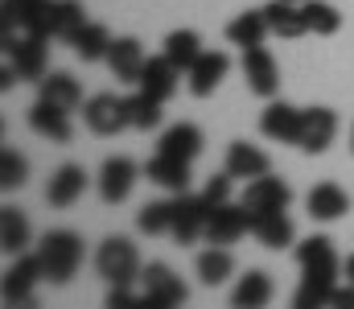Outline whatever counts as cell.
Wrapping results in <instances>:
<instances>
[{
  "instance_id": "14",
  "label": "cell",
  "mask_w": 354,
  "mask_h": 309,
  "mask_svg": "<svg viewBox=\"0 0 354 309\" xmlns=\"http://www.w3.org/2000/svg\"><path fill=\"white\" fill-rule=\"evenodd\" d=\"M301 111L305 107H292L284 100H268V107L260 111V132L276 144H297L301 136Z\"/></svg>"
},
{
  "instance_id": "28",
  "label": "cell",
  "mask_w": 354,
  "mask_h": 309,
  "mask_svg": "<svg viewBox=\"0 0 354 309\" xmlns=\"http://www.w3.org/2000/svg\"><path fill=\"white\" fill-rule=\"evenodd\" d=\"M272 277H268L264 268H252L248 277H239V285L231 289V306L235 309H264L272 301Z\"/></svg>"
},
{
  "instance_id": "17",
  "label": "cell",
  "mask_w": 354,
  "mask_h": 309,
  "mask_svg": "<svg viewBox=\"0 0 354 309\" xmlns=\"http://www.w3.org/2000/svg\"><path fill=\"white\" fill-rule=\"evenodd\" d=\"M87 182L91 178L83 165H58L54 178H50V186H46V203L54 206V210H66V206H75L87 194Z\"/></svg>"
},
{
  "instance_id": "9",
  "label": "cell",
  "mask_w": 354,
  "mask_h": 309,
  "mask_svg": "<svg viewBox=\"0 0 354 309\" xmlns=\"http://www.w3.org/2000/svg\"><path fill=\"white\" fill-rule=\"evenodd\" d=\"M243 79L260 100H276L280 95V66L272 58L268 46H248L243 50Z\"/></svg>"
},
{
  "instance_id": "23",
  "label": "cell",
  "mask_w": 354,
  "mask_h": 309,
  "mask_svg": "<svg viewBox=\"0 0 354 309\" xmlns=\"http://www.w3.org/2000/svg\"><path fill=\"white\" fill-rule=\"evenodd\" d=\"M231 178H243V182H252V178H260V174H272V157H268L264 149H256V144H248V140H231V149H227V165H223Z\"/></svg>"
},
{
  "instance_id": "19",
  "label": "cell",
  "mask_w": 354,
  "mask_h": 309,
  "mask_svg": "<svg viewBox=\"0 0 354 309\" xmlns=\"http://www.w3.org/2000/svg\"><path fill=\"white\" fill-rule=\"evenodd\" d=\"M305 210H309V218H317V223H334V218H342V214L351 210V194H346L338 182H317V186L305 194Z\"/></svg>"
},
{
  "instance_id": "4",
  "label": "cell",
  "mask_w": 354,
  "mask_h": 309,
  "mask_svg": "<svg viewBox=\"0 0 354 309\" xmlns=\"http://www.w3.org/2000/svg\"><path fill=\"white\" fill-rule=\"evenodd\" d=\"M46 41L50 37H37V33H25V37L4 33V66L25 83H41L50 75L46 71Z\"/></svg>"
},
{
  "instance_id": "15",
  "label": "cell",
  "mask_w": 354,
  "mask_h": 309,
  "mask_svg": "<svg viewBox=\"0 0 354 309\" xmlns=\"http://www.w3.org/2000/svg\"><path fill=\"white\" fill-rule=\"evenodd\" d=\"M50 8L54 0H4L0 12H4V29H25V33H37V37H50Z\"/></svg>"
},
{
  "instance_id": "24",
  "label": "cell",
  "mask_w": 354,
  "mask_h": 309,
  "mask_svg": "<svg viewBox=\"0 0 354 309\" xmlns=\"http://www.w3.org/2000/svg\"><path fill=\"white\" fill-rule=\"evenodd\" d=\"M177 79H181V71L165 58V50H161L157 58H149V62H145V75H140V83H136V87H140V91H149L153 100L165 103V100H174V95H177Z\"/></svg>"
},
{
  "instance_id": "6",
  "label": "cell",
  "mask_w": 354,
  "mask_h": 309,
  "mask_svg": "<svg viewBox=\"0 0 354 309\" xmlns=\"http://www.w3.org/2000/svg\"><path fill=\"white\" fill-rule=\"evenodd\" d=\"M252 231V210L243 203H223L210 206V218H206V243H218V247H231L235 239H243Z\"/></svg>"
},
{
  "instance_id": "32",
  "label": "cell",
  "mask_w": 354,
  "mask_h": 309,
  "mask_svg": "<svg viewBox=\"0 0 354 309\" xmlns=\"http://www.w3.org/2000/svg\"><path fill=\"white\" fill-rule=\"evenodd\" d=\"M264 12H268V25H272L276 37H305V33H309L305 12H301V4H292V0H268Z\"/></svg>"
},
{
  "instance_id": "40",
  "label": "cell",
  "mask_w": 354,
  "mask_h": 309,
  "mask_svg": "<svg viewBox=\"0 0 354 309\" xmlns=\"http://www.w3.org/2000/svg\"><path fill=\"white\" fill-rule=\"evenodd\" d=\"M326 306L354 309V285H351V289H338V285H334V289H330V301H326Z\"/></svg>"
},
{
  "instance_id": "35",
  "label": "cell",
  "mask_w": 354,
  "mask_h": 309,
  "mask_svg": "<svg viewBox=\"0 0 354 309\" xmlns=\"http://www.w3.org/2000/svg\"><path fill=\"white\" fill-rule=\"evenodd\" d=\"M301 12H305L309 33H317V37H334V33L342 29V12H338L330 0H305Z\"/></svg>"
},
{
  "instance_id": "42",
  "label": "cell",
  "mask_w": 354,
  "mask_h": 309,
  "mask_svg": "<svg viewBox=\"0 0 354 309\" xmlns=\"http://www.w3.org/2000/svg\"><path fill=\"white\" fill-rule=\"evenodd\" d=\"M351 149H354V128H351Z\"/></svg>"
},
{
  "instance_id": "33",
  "label": "cell",
  "mask_w": 354,
  "mask_h": 309,
  "mask_svg": "<svg viewBox=\"0 0 354 309\" xmlns=\"http://www.w3.org/2000/svg\"><path fill=\"white\" fill-rule=\"evenodd\" d=\"M165 58H169L177 71L185 75V71L202 58V37H198L194 29H174V33L165 37Z\"/></svg>"
},
{
  "instance_id": "10",
  "label": "cell",
  "mask_w": 354,
  "mask_h": 309,
  "mask_svg": "<svg viewBox=\"0 0 354 309\" xmlns=\"http://www.w3.org/2000/svg\"><path fill=\"white\" fill-rule=\"evenodd\" d=\"M206 218H210V203L202 194H189L181 190L174 194V235L177 243H194L198 235H206Z\"/></svg>"
},
{
  "instance_id": "12",
  "label": "cell",
  "mask_w": 354,
  "mask_h": 309,
  "mask_svg": "<svg viewBox=\"0 0 354 309\" xmlns=\"http://www.w3.org/2000/svg\"><path fill=\"white\" fill-rule=\"evenodd\" d=\"M227 71H231V58H227L223 50H202V58L185 71V87H189V95H194V100L214 95L218 83L227 79Z\"/></svg>"
},
{
  "instance_id": "37",
  "label": "cell",
  "mask_w": 354,
  "mask_h": 309,
  "mask_svg": "<svg viewBox=\"0 0 354 309\" xmlns=\"http://www.w3.org/2000/svg\"><path fill=\"white\" fill-rule=\"evenodd\" d=\"M136 227L145 235H169L174 231V198H157V203H145L136 214Z\"/></svg>"
},
{
  "instance_id": "39",
  "label": "cell",
  "mask_w": 354,
  "mask_h": 309,
  "mask_svg": "<svg viewBox=\"0 0 354 309\" xmlns=\"http://www.w3.org/2000/svg\"><path fill=\"white\" fill-rule=\"evenodd\" d=\"M231 182H235V178H231L227 169H223V174H214V178L206 182V190H202V198H206L210 206H223V203H231Z\"/></svg>"
},
{
  "instance_id": "11",
  "label": "cell",
  "mask_w": 354,
  "mask_h": 309,
  "mask_svg": "<svg viewBox=\"0 0 354 309\" xmlns=\"http://www.w3.org/2000/svg\"><path fill=\"white\" fill-rule=\"evenodd\" d=\"M140 285H145V306H181L185 301V285L169 264L153 260L149 268H140Z\"/></svg>"
},
{
  "instance_id": "22",
  "label": "cell",
  "mask_w": 354,
  "mask_h": 309,
  "mask_svg": "<svg viewBox=\"0 0 354 309\" xmlns=\"http://www.w3.org/2000/svg\"><path fill=\"white\" fill-rule=\"evenodd\" d=\"M145 178L153 186L169 190V194H181V190H189V161L169 157V153H153L149 165H145Z\"/></svg>"
},
{
  "instance_id": "25",
  "label": "cell",
  "mask_w": 354,
  "mask_h": 309,
  "mask_svg": "<svg viewBox=\"0 0 354 309\" xmlns=\"http://www.w3.org/2000/svg\"><path fill=\"white\" fill-rule=\"evenodd\" d=\"M202 144H206L202 128H198V124H189V120H181V124H174V128H165V132H161L157 153H169V157H181V161H194V157L202 153Z\"/></svg>"
},
{
  "instance_id": "3",
  "label": "cell",
  "mask_w": 354,
  "mask_h": 309,
  "mask_svg": "<svg viewBox=\"0 0 354 309\" xmlns=\"http://www.w3.org/2000/svg\"><path fill=\"white\" fill-rule=\"evenodd\" d=\"M140 252L128 235H107L99 247H95V272L107 281V285H136L140 281Z\"/></svg>"
},
{
  "instance_id": "27",
  "label": "cell",
  "mask_w": 354,
  "mask_h": 309,
  "mask_svg": "<svg viewBox=\"0 0 354 309\" xmlns=\"http://www.w3.org/2000/svg\"><path fill=\"white\" fill-rule=\"evenodd\" d=\"M194 272H198V281H202L206 289H214V285H227V281L235 277V256H231V247H218V243H210L206 252H198V260H194Z\"/></svg>"
},
{
  "instance_id": "29",
  "label": "cell",
  "mask_w": 354,
  "mask_h": 309,
  "mask_svg": "<svg viewBox=\"0 0 354 309\" xmlns=\"http://www.w3.org/2000/svg\"><path fill=\"white\" fill-rule=\"evenodd\" d=\"M29 243H33V231H29L25 210L0 206V247H4L8 256H21V252H29Z\"/></svg>"
},
{
  "instance_id": "7",
  "label": "cell",
  "mask_w": 354,
  "mask_h": 309,
  "mask_svg": "<svg viewBox=\"0 0 354 309\" xmlns=\"http://www.w3.org/2000/svg\"><path fill=\"white\" fill-rule=\"evenodd\" d=\"M46 281V272H41V260H37V252L29 256V252H21L12 264H8V272H4V301L8 306H29L33 301V289Z\"/></svg>"
},
{
  "instance_id": "38",
  "label": "cell",
  "mask_w": 354,
  "mask_h": 309,
  "mask_svg": "<svg viewBox=\"0 0 354 309\" xmlns=\"http://www.w3.org/2000/svg\"><path fill=\"white\" fill-rule=\"evenodd\" d=\"M29 178V161L17 149H0V186L4 190H21Z\"/></svg>"
},
{
  "instance_id": "43",
  "label": "cell",
  "mask_w": 354,
  "mask_h": 309,
  "mask_svg": "<svg viewBox=\"0 0 354 309\" xmlns=\"http://www.w3.org/2000/svg\"><path fill=\"white\" fill-rule=\"evenodd\" d=\"M292 4H305V0H292Z\"/></svg>"
},
{
  "instance_id": "8",
  "label": "cell",
  "mask_w": 354,
  "mask_h": 309,
  "mask_svg": "<svg viewBox=\"0 0 354 309\" xmlns=\"http://www.w3.org/2000/svg\"><path fill=\"white\" fill-rule=\"evenodd\" d=\"M338 136V115L334 107H305L301 111V136H297V149L301 153H326Z\"/></svg>"
},
{
  "instance_id": "41",
  "label": "cell",
  "mask_w": 354,
  "mask_h": 309,
  "mask_svg": "<svg viewBox=\"0 0 354 309\" xmlns=\"http://www.w3.org/2000/svg\"><path fill=\"white\" fill-rule=\"evenodd\" d=\"M346 277H351V285H354V256L346 260Z\"/></svg>"
},
{
  "instance_id": "2",
  "label": "cell",
  "mask_w": 354,
  "mask_h": 309,
  "mask_svg": "<svg viewBox=\"0 0 354 309\" xmlns=\"http://www.w3.org/2000/svg\"><path fill=\"white\" fill-rule=\"evenodd\" d=\"M37 260H41V272H46L50 285H66L83 264V239L75 231H66V227L46 231L37 239Z\"/></svg>"
},
{
  "instance_id": "26",
  "label": "cell",
  "mask_w": 354,
  "mask_h": 309,
  "mask_svg": "<svg viewBox=\"0 0 354 309\" xmlns=\"http://www.w3.org/2000/svg\"><path fill=\"white\" fill-rule=\"evenodd\" d=\"M37 100L54 103V107H62V111H79V107H83V87H79L75 75L54 71V75H46V79L37 83Z\"/></svg>"
},
{
  "instance_id": "18",
  "label": "cell",
  "mask_w": 354,
  "mask_h": 309,
  "mask_svg": "<svg viewBox=\"0 0 354 309\" xmlns=\"http://www.w3.org/2000/svg\"><path fill=\"white\" fill-rule=\"evenodd\" d=\"M239 203L248 206V210H276V206L292 203V186L284 182V178H272V174H260V178H252L248 186H243V198Z\"/></svg>"
},
{
  "instance_id": "36",
  "label": "cell",
  "mask_w": 354,
  "mask_h": 309,
  "mask_svg": "<svg viewBox=\"0 0 354 309\" xmlns=\"http://www.w3.org/2000/svg\"><path fill=\"white\" fill-rule=\"evenodd\" d=\"M161 100H153L149 91H136V95H128V128H136V132H153L157 124H161Z\"/></svg>"
},
{
  "instance_id": "1",
  "label": "cell",
  "mask_w": 354,
  "mask_h": 309,
  "mask_svg": "<svg viewBox=\"0 0 354 309\" xmlns=\"http://www.w3.org/2000/svg\"><path fill=\"white\" fill-rule=\"evenodd\" d=\"M297 264H301V289L292 297L297 309H322L330 301V289L338 285V252L330 235H309L297 243Z\"/></svg>"
},
{
  "instance_id": "16",
  "label": "cell",
  "mask_w": 354,
  "mask_h": 309,
  "mask_svg": "<svg viewBox=\"0 0 354 309\" xmlns=\"http://www.w3.org/2000/svg\"><path fill=\"white\" fill-rule=\"evenodd\" d=\"M145 62H149V54H145V46L136 37H115L111 50H107V66H111L115 83H132L136 87L140 75H145Z\"/></svg>"
},
{
  "instance_id": "21",
  "label": "cell",
  "mask_w": 354,
  "mask_h": 309,
  "mask_svg": "<svg viewBox=\"0 0 354 309\" xmlns=\"http://www.w3.org/2000/svg\"><path fill=\"white\" fill-rule=\"evenodd\" d=\"M252 235L264 243L268 252H280L292 243V218L284 214V206L276 210H252Z\"/></svg>"
},
{
  "instance_id": "20",
  "label": "cell",
  "mask_w": 354,
  "mask_h": 309,
  "mask_svg": "<svg viewBox=\"0 0 354 309\" xmlns=\"http://www.w3.org/2000/svg\"><path fill=\"white\" fill-rule=\"evenodd\" d=\"M29 128L37 136H46V140H54V144H71V136H75L71 111H62V107H54V103H46V100H37L29 107Z\"/></svg>"
},
{
  "instance_id": "5",
  "label": "cell",
  "mask_w": 354,
  "mask_h": 309,
  "mask_svg": "<svg viewBox=\"0 0 354 309\" xmlns=\"http://www.w3.org/2000/svg\"><path fill=\"white\" fill-rule=\"evenodd\" d=\"M83 124H87L95 136H115L128 128V100L111 95V91H99L83 103Z\"/></svg>"
},
{
  "instance_id": "34",
  "label": "cell",
  "mask_w": 354,
  "mask_h": 309,
  "mask_svg": "<svg viewBox=\"0 0 354 309\" xmlns=\"http://www.w3.org/2000/svg\"><path fill=\"white\" fill-rule=\"evenodd\" d=\"M111 33H107V25H99V21H87L83 25V33L71 41L75 46V54L83 58V62H107V50H111Z\"/></svg>"
},
{
  "instance_id": "30",
  "label": "cell",
  "mask_w": 354,
  "mask_h": 309,
  "mask_svg": "<svg viewBox=\"0 0 354 309\" xmlns=\"http://www.w3.org/2000/svg\"><path fill=\"white\" fill-rule=\"evenodd\" d=\"M83 25H87V12H83L79 0H54V8H50V37L54 41L71 46L83 33Z\"/></svg>"
},
{
  "instance_id": "31",
  "label": "cell",
  "mask_w": 354,
  "mask_h": 309,
  "mask_svg": "<svg viewBox=\"0 0 354 309\" xmlns=\"http://www.w3.org/2000/svg\"><path fill=\"white\" fill-rule=\"evenodd\" d=\"M272 33V25H268V12L264 8H252V12H239L231 25H227V41L231 46H264V37Z\"/></svg>"
},
{
  "instance_id": "13",
  "label": "cell",
  "mask_w": 354,
  "mask_h": 309,
  "mask_svg": "<svg viewBox=\"0 0 354 309\" xmlns=\"http://www.w3.org/2000/svg\"><path fill=\"white\" fill-rule=\"evenodd\" d=\"M136 178H140V169H136L132 157H107L103 169H99V198H103L107 206H120L128 194H132Z\"/></svg>"
}]
</instances>
